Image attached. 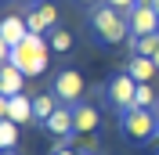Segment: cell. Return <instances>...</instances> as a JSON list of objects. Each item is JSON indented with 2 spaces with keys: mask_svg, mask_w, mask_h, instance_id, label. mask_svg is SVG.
I'll list each match as a JSON object with an SVG mask.
<instances>
[{
  "mask_svg": "<svg viewBox=\"0 0 159 155\" xmlns=\"http://www.w3.org/2000/svg\"><path fill=\"white\" fill-rule=\"evenodd\" d=\"M47 58H51V43L43 36H25L18 47H11V65H18L25 76H40L47 72Z\"/></svg>",
  "mask_w": 159,
  "mask_h": 155,
  "instance_id": "cell-1",
  "label": "cell"
},
{
  "mask_svg": "<svg viewBox=\"0 0 159 155\" xmlns=\"http://www.w3.org/2000/svg\"><path fill=\"white\" fill-rule=\"evenodd\" d=\"M90 25H94V33H98L105 43H119V40L130 36V18L123 11L109 7V4H98V7L90 11Z\"/></svg>",
  "mask_w": 159,
  "mask_h": 155,
  "instance_id": "cell-2",
  "label": "cell"
},
{
  "mask_svg": "<svg viewBox=\"0 0 159 155\" xmlns=\"http://www.w3.org/2000/svg\"><path fill=\"white\" fill-rule=\"evenodd\" d=\"M119 130H123V137H130L134 144H141V141L156 137L159 119H156L152 108H123V112H119Z\"/></svg>",
  "mask_w": 159,
  "mask_h": 155,
  "instance_id": "cell-3",
  "label": "cell"
},
{
  "mask_svg": "<svg viewBox=\"0 0 159 155\" xmlns=\"http://www.w3.org/2000/svg\"><path fill=\"white\" fill-rule=\"evenodd\" d=\"M83 76H80L76 69H65L54 76V97H58L61 105H80V97H83Z\"/></svg>",
  "mask_w": 159,
  "mask_h": 155,
  "instance_id": "cell-4",
  "label": "cell"
},
{
  "mask_svg": "<svg viewBox=\"0 0 159 155\" xmlns=\"http://www.w3.org/2000/svg\"><path fill=\"white\" fill-rule=\"evenodd\" d=\"M134 97H138V79L130 76V72H123V76H116L109 83V101L123 112V108H134Z\"/></svg>",
  "mask_w": 159,
  "mask_h": 155,
  "instance_id": "cell-5",
  "label": "cell"
},
{
  "mask_svg": "<svg viewBox=\"0 0 159 155\" xmlns=\"http://www.w3.org/2000/svg\"><path fill=\"white\" fill-rule=\"evenodd\" d=\"M127 18H130V36H156L159 33V15L148 4H138Z\"/></svg>",
  "mask_w": 159,
  "mask_h": 155,
  "instance_id": "cell-6",
  "label": "cell"
},
{
  "mask_svg": "<svg viewBox=\"0 0 159 155\" xmlns=\"http://www.w3.org/2000/svg\"><path fill=\"white\" fill-rule=\"evenodd\" d=\"M25 22H29L33 36H43V33L58 29V25H54V22H58V7H54V4H33V11L25 15Z\"/></svg>",
  "mask_w": 159,
  "mask_h": 155,
  "instance_id": "cell-7",
  "label": "cell"
},
{
  "mask_svg": "<svg viewBox=\"0 0 159 155\" xmlns=\"http://www.w3.org/2000/svg\"><path fill=\"white\" fill-rule=\"evenodd\" d=\"M25 36H29V22L22 15H4L0 18V43L4 47H18Z\"/></svg>",
  "mask_w": 159,
  "mask_h": 155,
  "instance_id": "cell-8",
  "label": "cell"
},
{
  "mask_svg": "<svg viewBox=\"0 0 159 155\" xmlns=\"http://www.w3.org/2000/svg\"><path fill=\"white\" fill-rule=\"evenodd\" d=\"M0 112H4V119H11V123H29V119H36V112H33V101L25 94H15V97H4L0 101Z\"/></svg>",
  "mask_w": 159,
  "mask_h": 155,
  "instance_id": "cell-9",
  "label": "cell"
},
{
  "mask_svg": "<svg viewBox=\"0 0 159 155\" xmlns=\"http://www.w3.org/2000/svg\"><path fill=\"white\" fill-rule=\"evenodd\" d=\"M72 123H76V134H80V137L94 134V130L101 126V112H98V105H72Z\"/></svg>",
  "mask_w": 159,
  "mask_h": 155,
  "instance_id": "cell-10",
  "label": "cell"
},
{
  "mask_svg": "<svg viewBox=\"0 0 159 155\" xmlns=\"http://www.w3.org/2000/svg\"><path fill=\"white\" fill-rule=\"evenodd\" d=\"M43 126H47L51 134L58 137L61 144H69L65 137H69V134H76V123H72V108H69V105H58V112H54V116H51Z\"/></svg>",
  "mask_w": 159,
  "mask_h": 155,
  "instance_id": "cell-11",
  "label": "cell"
},
{
  "mask_svg": "<svg viewBox=\"0 0 159 155\" xmlns=\"http://www.w3.org/2000/svg\"><path fill=\"white\" fill-rule=\"evenodd\" d=\"M25 72H22L18 65H11V61H4V69H0V94L4 97H15V94H22V83H25Z\"/></svg>",
  "mask_w": 159,
  "mask_h": 155,
  "instance_id": "cell-12",
  "label": "cell"
},
{
  "mask_svg": "<svg viewBox=\"0 0 159 155\" xmlns=\"http://www.w3.org/2000/svg\"><path fill=\"white\" fill-rule=\"evenodd\" d=\"M127 72L134 79H138V83H148V79H156V72H159V65L152 58H145V54H134V58L127 61Z\"/></svg>",
  "mask_w": 159,
  "mask_h": 155,
  "instance_id": "cell-13",
  "label": "cell"
},
{
  "mask_svg": "<svg viewBox=\"0 0 159 155\" xmlns=\"http://www.w3.org/2000/svg\"><path fill=\"white\" fill-rule=\"evenodd\" d=\"M58 105H61V101H58L54 94H40V97H33V112H36L40 123H47V119L58 112Z\"/></svg>",
  "mask_w": 159,
  "mask_h": 155,
  "instance_id": "cell-14",
  "label": "cell"
},
{
  "mask_svg": "<svg viewBox=\"0 0 159 155\" xmlns=\"http://www.w3.org/2000/svg\"><path fill=\"white\" fill-rule=\"evenodd\" d=\"M15 144H18V123L0 119V148L4 152H15Z\"/></svg>",
  "mask_w": 159,
  "mask_h": 155,
  "instance_id": "cell-15",
  "label": "cell"
},
{
  "mask_svg": "<svg viewBox=\"0 0 159 155\" xmlns=\"http://www.w3.org/2000/svg\"><path fill=\"white\" fill-rule=\"evenodd\" d=\"M51 51H54V54H69L72 51V33L69 29H51Z\"/></svg>",
  "mask_w": 159,
  "mask_h": 155,
  "instance_id": "cell-16",
  "label": "cell"
},
{
  "mask_svg": "<svg viewBox=\"0 0 159 155\" xmlns=\"http://www.w3.org/2000/svg\"><path fill=\"white\" fill-rule=\"evenodd\" d=\"M130 43H134V51H138V54L156 58V51H159V33H156V36H130Z\"/></svg>",
  "mask_w": 159,
  "mask_h": 155,
  "instance_id": "cell-17",
  "label": "cell"
},
{
  "mask_svg": "<svg viewBox=\"0 0 159 155\" xmlns=\"http://www.w3.org/2000/svg\"><path fill=\"white\" fill-rule=\"evenodd\" d=\"M156 105V94H152L148 83H138V97H134V108H152Z\"/></svg>",
  "mask_w": 159,
  "mask_h": 155,
  "instance_id": "cell-18",
  "label": "cell"
},
{
  "mask_svg": "<svg viewBox=\"0 0 159 155\" xmlns=\"http://www.w3.org/2000/svg\"><path fill=\"white\" fill-rule=\"evenodd\" d=\"M109 7H116V11H123V15H130V11L138 7V0H105Z\"/></svg>",
  "mask_w": 159,
  "mask_h": 155,
  "instance_id": "cell-19",
  "label": "cell"
},
{
  "mask_svg": "<svg viewBox=\"0 0 159 155\" xmlns=\"http://www.w3.org/2000/svg\"><path fill=\"white\" fill-rule=\"evenodd\" d=\"M54 155H80V152H72L69 144H58V148H54Z\"/></svg>",
  "mask_w": 159,
  "mask_h": 155,
  "instance_id": "cell-20",
  "label": "cell"
},
{
  "mask_svg": "<svg viewBox=\"0 0 159 155\" xmlns=\"http://www.w3.org/2000/svg\"><path fill=\"white\" fill-rule=\"evenodd\" d=\"M156 15H159V0H156Z\"/></svg>",
  "mask_w": 159,
  "mask_h": 155,
  "instance_id": "cell-21",
  "label": "cell"
},
{
  "mask_svg": "<svg viewBox=\"0 0 159 155\" xmlns=\"http://www.w3.org/2000/svg\"><path fill=\"white\" fill-rule=\"evenodd\" d=\"M156 144H159V130H156Z\"/></svg>",
  "mask_w": 159,
  "mask_h": 155,
  "instance_id": "cell-22",
  "label": "cell"
},
{
  "mask_svg": "<svg viewBox=\"0 0 159 155\" xmlns=\"http://www.w3.org/2000/svg\"><path fill=\"white\" fill-rule=\"evenodd\" d=\"M156 119H159V105H156Z\"/></svg>",
  "mask_w": 159,
  "mask_h": 155,
  "instance_id": "cell-23",
  "label": "cell"
},
{
  "mask_svg": "<svg viewBox=\"0 0 159 155\" xmlns=\"http://www.w3.org/2000/svg\"><path fill=\"white\" fill-rule=\"evenodd\" d=\"M7 155H18V152H7Z\"/></svg>",
  "mask_w": 159,
  "mask_h": 155,
  "instance_id": "cell-24",
  "label": "cell"
}]
</instances>
